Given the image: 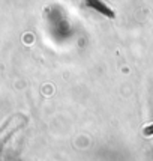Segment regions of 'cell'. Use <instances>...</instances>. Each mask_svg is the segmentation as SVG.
Wrapping results in <instances>:
<instances>
[{"mask_svg": "<svg viewBox=\"0 0 153 161\" xmlns=\"http://www.w3.org/2000/svg\"><path fill=\"white\" fill-rule=\"evenodd\" d=\"M26 124H27V116L20 114V113L14 114V116H9L3 122V125L0 126V152H2L3 146L11 140V137L18 133L21 128H24Z\"/></svg>", "mask_w": 153, "mask_h": 161, "instance_id": "obj_1", "label": "cell"}]
</instances>
